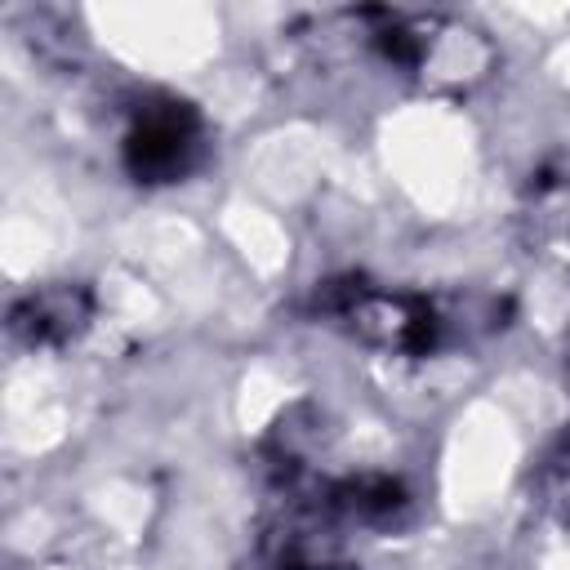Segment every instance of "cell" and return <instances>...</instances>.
Listing matches in <instances>:
<instances>
[{
  "label": "cell",
  "mask_w": 570,
  "mask_h": 570,
  "mask_svg": "<svg viewBox=\"0 0 570 570\" xmlns=\"http://www.w3.org/2000/svg\"><path fill=\"white\" fill-rule=\"evenodd\" d=\"M125 156H129V169L138 178H151V183L178 178L191 160V129L174 116H151L129 134Z\"/></svg>",
  "instance_id": "obj_1"
},
{
  "label": "cell",
  "mask_w": 570,
  "mask_h": 570,
  "mask_svg": "<svg viewBox=\"0 0 570 570\" xmlns=\"http://www.w3.org/2000/svg\"><path fill=\"white\" fill-rule=\"evenodd\" d=\"M76 316H80L76 294L49 289V294H31V298L13 312V330L27 334L31 343H36V338H62V334H71V330L80 325Z\"/></svg>",
  "instance_id": "obj_2"
}]
</instances>
